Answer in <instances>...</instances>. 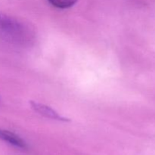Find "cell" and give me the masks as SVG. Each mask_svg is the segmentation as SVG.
I'll list each match as a JSON object with an SVG mask.
<instances>
[{"label":"cell","instance_id":"4","mask_svg":"<svg viewBox=\"0 0 155 155\" xmlns=\"http://www.w3.org/2000/svg\"><path fill=\"white\" fill-rule=\"evenodd\" d=\"M50 4L58 8H68L77 3V0H48Z\"/></svg>","mask_w":155,"mask_h":155},{"label":"cell","instance_id":"3","mask_svg":"<svg viewBox=\"0 0 155 155\" xmlns=\"http://www.w3.org/2000/svg\"><path fill=\"white\" fill-rule=\"evenodd\" d=\"M0 139L20 149H26L27 148L26 142L20 136L8 130L0 129Z\"/></svg>","mask_w":155,"mask_h":155},{"label":"cell","instance_id":"1","mask_svg":"<svg viewBox=\"0 0 155 155\" xmlns=\"http://www.w3.org/2000/svg\"><path fill=\"white\" fill-rule=\"evenodd\" d=\"M0 30L8 36L24 40L27 38V30L19 21L0 12Z\"/></svg>","mask_w":155,"mask_h":155},{"label":"cell","instance_id":"2","mask_svg":"<svg viewBox=\"0 0 155 155\" xmlns=\"http://www.w3.org/2000/svg\"><path fill=\"white\" fill-rule=\"evenodd\" d=\"M30 104H31L32 108L35 111L39 113L42 116L45 117L50 118V119L55 120L58 121H64V122L65 121H69V120L61 116L57 111H55L54 109L48 107V106L40 104V103L36 102V101H31Z\"/></svg>","mask_w":155,"mask_h":155}]
</instances>
